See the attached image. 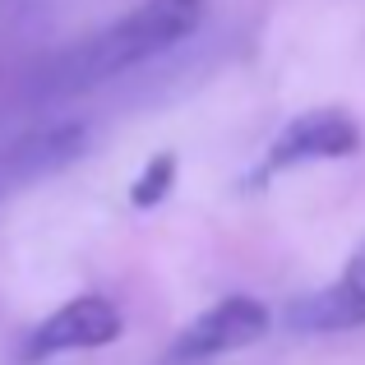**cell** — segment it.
I'll list each match as a JSON object with an SVG mask.
<instances>
[{"label": "cell", "mask_w": 365, "mask_h": 365, "mask_svg": "<svg viewBox=\"0 0 365 365\" xmlns=\"http://www.w3.org/2000/svg\"><path fill=\"white\" fill-rule=\"evenodd\" d=\"M208 0H143L139 9H130L111 28H102L98 37H88L83 46H74L61 61V88H93V83L111 79V74L130 70V65L148 61V56L176 46L180 37H190L204 19Z\"/></svg>", "instance_id": "obj_1"}, {"label": "cell", "mask_w": 365, "mask_h": 365, "mask_svg": "<svg viewBox=\"0 0 365 365\" xmlns=\"http://www.w3.org/2000/svg\"><path fill=\"white\" fill-rule=\"evenodd\" d=\"M125 329L120 310L107 301V296H74L70 305H61L56 314H46L33 333H28L24 361H46L61 356V351H88V347H107L116 342Z\"/></svg>", "instance_id": "obj_2"}, {"label": "cell", "mask_w": 365, "mask_h": 365, "mask_svg": "<svg viewBox=\"0 0 365 365\" xmlns=\"http://www.w3.org/2000/svg\"><path fill=\"white\" fill-rule=\"evenodd\" d=\"M268 333V310L255 296H227L213 310H204L185 333L176 338L171 356L176 361H208V356H227L241 351L250 342H259Z\"/></svg>", "instance_id": "obj_3"}, {"label": "cell", "mask_w": 365, "mask_h": 365, "mask_svg": "<svg viewBox=\"0 0 365 365\" xmlns=\"http://www.w3.org/2000/svg\"><path fill=\"white\" fill-rule=\"evenodd\" d=\"M361 148V125L347 111L314 107L305 116H296L268 148L264 171H287L301 162H324V158H351Z\"/></svg>", "instance_id": "obj_4"}, {"label": "cell", "mask_w": 365, "mask_h": 365, "mask_svg": "<svg viewBox=\"0 0 365 365\" xmlns=\"http://www.w3.org/2000/svg\"><path fill=\"white\" fill-rule=\"evenodd\" d=\"M287 324L301 333H342L365 324V245L347 259L338 282H329L324 292L305 296L301 305L287 310Z\"/></svg>", "instance_id": "obj_5"}, {"label": "cell", "mask_w": 365, "mask_h": 365, "mask_svg": "<svg viewBox=\"0 0 365 365\" xmlns=\"http://www.w3.org/2000/svg\"><path fill=\"white\" fill-rule=\"evenodd\" d=\"M83 139H88L83 125H56V130H42V134H33V139L14 143V148L0 158V190L28 185V180L65 167L74 153H83Z\"/></svg>", "instance_id": "obj_6"}, {"label": "cell", "mask_w": 365, "mask_h": 365, "mask_svg": "<svg viewBox=\"0 0 365 365\" xmlns=\"http://www.w3.org/2000/svg\"><path fill=\"white\" fill-rule=\"evenodd\" d=\"M171 180H176V153H158V158L143 167V176L134 180L130 204H134V208H153V204H162V199H167V190H171Z\"/></svg>", "instance_id": "obj_7"}]
</instances>
